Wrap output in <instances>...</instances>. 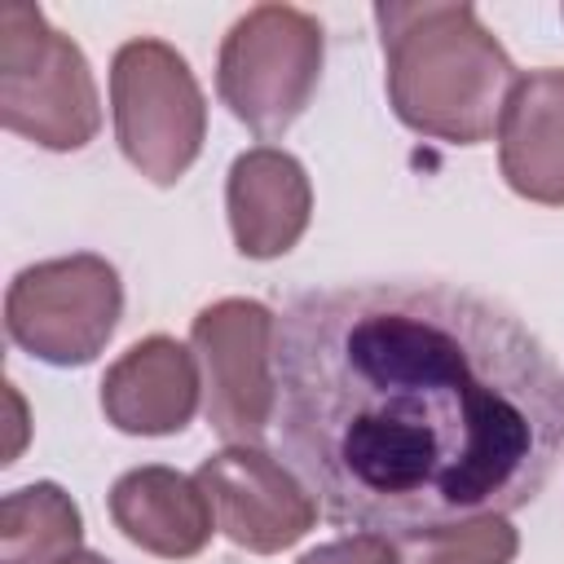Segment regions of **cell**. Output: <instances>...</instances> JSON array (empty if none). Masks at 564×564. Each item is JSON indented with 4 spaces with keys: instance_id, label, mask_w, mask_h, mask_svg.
Returning <instances> with one entry per match:
<instances>
[{
    "instance_id": "6da1fadb",
    "label": "cell",
    "mask_w": 564,
    "mask_h": 564,
    "mask_svg": "<svg viewBox=\"0 0 564 564\" xmlns=\"http://www.w3.org/2000/svg\"><path fill=\"white\" fill-rule=\"evenodd\" d=\"M282 449L322 516L392 542L511 516L564 449V370L445 282L295 291L273 335Z\"/></svg>"
},
{
    "instance_id": "7a4b0ae2",
    "label": "cell",
    "mask_w": 564,
    "mask_h": 564,
    "mask_svg": "<svg viewBox=\"0 0 564 564\" xmlns=\"http://www.w3.org/2000/svg\"><path fill=\"white\" fill-rule=\"evenodd\" d=\"M375 22L388 62V101L405 128L449 145L498 137L520 70L471 4H375Z\"/></svg>"
},
{
    "instance_id": "3957f363",
    "label": "cell",
    "mask_w": 564,
    "mask_h": 564,
    "mask_svg": "<svg viewBox=\"0 0 564 564\" xmlns=\"http://www.w3.org/2000/svg\"><path fill=\"white\" fill-rule=\"evenodd\" d=\"M0 119L44 150H84L101 128L88 57L26 4H0Z\"/></svg>"
},
{
    "instance_id": "277c9868",
    "label": "cell",
    "mask_w": 564,
    "mask_h": 564,
    "mask_svg": "<svg viewBox=\"0 0 564 564\" xmlns=\"http://www.w3.org/2000/svg\"><path fill=\"white\" fill-rule=\"evenodd\" d=\"M322 22L295 4L247 9L216 57V93L256 137H282L322 79Z\"/></svg>"
},
{
    "instance_id": "5b68a950",
    "label": "cell",
    "mask_w": 564,
    "mask_h": 564,
    "mask_svg": "<svg viewBox=\"0 0 564 564\" xmlns=\"http://www.w3.org/2000/svg\"><path fill=\"white\" fill-rule=\"evenodd\" d=\"M110 110L123 159L154 185H176L203 150V88L189 62L163 40H128L115 53Z\"/></svg>"
},
{
    "instance_id": "8992f818",
    "label": "cell",
    "mask_w": 564,
    "mask_h": 564,
    "mask_svg": "<svg viewBox=\"0 0 564 564\" xmlns=\"http://www.w3.org/2000/svg\"><path fill=\"white\" fill-rule=\"evenodd\" d=\"M119 313V273L93 251L22 269L4 295L9 339L48 366H88L115 335Z\"/></svg>"
},
{
    "instance_id": "52a82bcc",
    "label": "cell",
    "mask_w": 564,
    "mask_h": 564,
    "mask_svg": "<svg viewBox=\"0 0 564 564\" xmlns=\"http://www.w3.org/2000/svg\"><path fill=\"white\" fill-rule=\"evenodd\" d=\"M278 317L256 300H216L189 326L203 375V410L225 445H260L278 414Z\"/></svg>"
},
{
    "instance_id": "ba28073f",
    "label": "cell",
    "mask_w": 564,
    "mask_h": 564,
    "mask_svg": "<svg viewBox=\"0 0 564 564\" xmlns=\"http://www.w3.org/2000/svg\"><path fill=\"white\" fill-rule=\"evenodd\" d=\"M194 480L207 494L216 529L256 555L295 546L317 520V498L304 489V480H295L260 445H225L220 454L203 458Z\"/></svg>"
},
{
    "instance_id": "9c48e42d",
    "label": "cell",
    "mask_w": 564,
    "mask_h": 564,
    "mask_svg": "<svg viewBox=\"0 0 564 564\" xmlns=\"http://www.w3.org/2000/svg\"><path fill=\"white\" fill-rule=\"evenodd\" d=\"M203 397L198 357L167 339L150 335L132 344L101 379V410L128 436H172L181 432Z\"/></svg>"
},
{
    "instance_id": "30bf717a",
    "label": "cell",
    "mask_w": 564,
    "mask_h": 564,
    "mask_svg": "<svg viewBox=\"0 0 564 564\" xmlns=\"http://www.w3.org/2000/svg\"><path fill=\"white\" fill-rule=\"evenodd\" d=\"M225 207H229L234 247L247 260L286 256L304 238L313 212L304 163L278 145H256L238 154L225 181Z\"/></svg>"
},
{
    "instance_id": "8fae6325",
    "label": "cell",
    "mask_w": 564,
    "mask_h": 564,
    "mask_svg": "<svg viewBox=\"0 0 564 564\" xmlns=\"http://www.w3.org/2000/svg\"><path fill=\"white\" fill-rule=\"evenodd\" d=\"M498 167L520 198L564 207V70L520 75L498 128Z\"/></svg>"
},
{
    "instance_id": "7c38bea8",
    "label": "cell",
    "mask_w": 564,
    "mask_h": 564,
    "mask_svg": "<svg viewBox=\"0 0 564 564\" xmlns=\"http://www.w3.org/2000/svg\"><path fill=\"white\" fill-rule=\"evenodd\" d=\"M110 520L132 546L163 560L198 555L216 529L198 480L172 467H137L119 476L110 489Z\"/></svg>"
},
{
    "instance_id": "4fadbf2b",
    "label": "cell",
    "mask_w": 564,
    "mask_h": 564,
    "mask_svg": "<svg viewBox=\"0 0 564 564\" xmlns=\"http://www.w3.org/2000/svg\"><path fill=\"white\" fill-rule=\"evenodd\" d=\"M84 520L53 480L13 489L0 502V564H62L79 551Z\"/></svg>"
},
{
    "instance_id": "5bb4252c",
    "label": "cell",
    "mask_w": 564,
    "mask_h": 564,
    "mask_svg": "<svg viewBox=\"0 0 564 564\" xmlns=\"http://www.w3.org/2000/svg\"><path fill=\"white\" fill-rule=\"evenodd\" d=\"M397 551H401V564H511L520 551V538L507 524V516H485V520L405 538L397 542Z\"/></svg>"
},
{
    "instance_id": "9a60e30c",
    "label": "cell",
    "mask_w": 564,
    "mask_h": 564,
    "mask_svg": "<svg viewBox=\"0 0 564 564\" xmlns=\"http://www.w3.org/2000/svg\"><path fill=\"white\" fill-rule=\"evenodd\" d=\"M300 564H401V551L392 538L379 533H352L339 542H326L317 551H308Z\"/></svg>"
},
{
    "instance_id": "2e32d148",
    "label": "cell",
    "mask_w": 564,
    "mask_h": 564,
    "mask_svg": "<svg viewBox=\"0 0 564 564\" xmlns=\"http://www.w3.org/2000/svg\"><path fill=\"white\" fill-rule=\"evenodd\" d=\"M4 388H9L4 397H9V405H13V449H9V463H13V458H18V445H22V401H18L13 383H4Z\"/></svg>"
},
{
    "instance_id": "e0dca14e",
    "label": "cell",
    "mask_w": 564,
    "mask_h": 564,
    "mask_svg": "<svg viewBox=\"0 0 564 564\" xmlns=\"http://www.w3.org/2000/svg\"><path fill=\"white\" fill-rule=\"evenodd\" d=\"M62 564H110L106 555H93V551H75V555H66Z\"/></svg>"
},
{
    "instance_id": "ac0fdd59",
    "label": "cell",
    "mask_w": 564,
    "mask_h": 564,
    "mask_svg": "<svg viewBox=\"0 0 564 564\" xmlns=\"http://www.w3.org/2000/svg\"><path fill=\"white\" fill-rule=\"evenodd\" d=\"M560 18H564V4H560Z\"/></svg>"
}]
</instances>
